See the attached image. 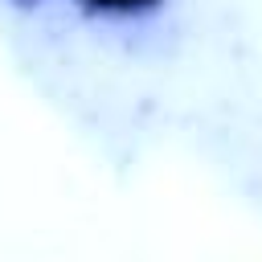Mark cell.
Wrapping results in <instances>:
<instances>
[{
	"label": "cell",
	"mask_w": 262,
	"mask_h": 262,
	"mask_svg": "<svg viewBox=\"0 0 262 262\" xmlns=\"http://www.w3.org/2000/svg\"><path fill=\"white\" fill-rule=\"evenodd\" d=\"M168 0H74V8L94 25H135L164 8Z\"/></svg>",
	"instance_id": "1"
},
{
	"label": "cell",
	"mask_w": 262,
	"mask_h": 262,
	"mask_svg": "<svg viewBox=\"0 0 262 262\" xmlns=\"http://www.w3.org/2000/svg\"><path fill=\"white\" fill-rule=\"evenodd\" d=\"M8 4H12V8H25V12H33V8H41L45 0H8Z\"/></svg>",
	"instance_id": "2"
}]
</instances>
